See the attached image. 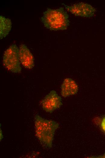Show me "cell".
<instances>
[{
    "label": "cell",
    "mask_w": 105,
    "mask_h": 158,
    "mask_svg": "<svg viewBox=\"0 0 105 158\" xmlns=\"http://www.w3.org/2000/svg\"><path fill=\"white\" fill-rule=\"evenodd\" d=\"M68 16L64 8H48L43 13L41 20L44 26L51 30L66 29L69 25Z\"/></svg>",
    "instance_id": "6da1fadb"
},
{
    "label": "cell",
    "mask_w": 105,
    "mask_h": 158,
    "mask_svg": "<svg viewBox=\"0 0 105 158\" xmlns=\"http://www.w3.org/2000/svg\"><path fill=\"white\" fill-rule=\"evenodd\" d=\"M36 134L40 142L50 148L55 132L59 125L56 122L43 118L39 115L35 117Z\"/></svg>",
    "instance_id": "7a4b0ae2"
},
{
    "label": "cell",
    "mask_w": 105,
    "mask_h": 158,
    "mask_svg": "<svg viewBox=\"0 0 105 158\" xmlns=\"http://www.w3.org/2000/svg\"><path fill=\"white\" fill-rule=\"evenodd\" d=\"M19 51L17 46L15 44H13L7 49L4 54V66L8 70L14 73H20L21 71Z\"/></svg>",
    "instance_id": "3957f363"
},
{
    "label": "cell",
    "mask_w": 105,
    "mask_h": 158,
    "mask_svg": "<svg viewBox=\"0 0 105 158\" xmlns=\"http://www.w3.org/2000/svg\"><path fill=\"white\" fill-rule=\"evenodd\" d=\"M42 104L43 109L50 113L59 108L62 104L61 97L54 90L51 91L46 96Z\"/></svg>",
    "instance_id": "277c9868"
},
{
    "label": "cell",
    "mask_w": 105,
    "mask_h": 158,
    "mask_svg": "<svg viewBox=\"0 0 105 158\" xmlns=\"http://www.w3.org/2000/svg\"><path fill=\"white\" fill-rule=\"evenodd\" d=\"M63 4L68 11L76 16L91 17L95 12V9L91 5L86 3H79L70 6Z\"/></svg>",
    "instance_id": "5b68a950"
},
{
    "label": "cell",
    "mask_w": 105,
    "mask_h": 158,
    "mask_svg": "<svg viewBox=\"0 0 105 158\" xmlns=\"http://www.w3.org/2000/svg\"><path fill=\"white\" fill-rule=\"evenodd\" d=\"M20 60L25 67L30 69L34 66V59L29 49L25 45L21 46L19 51Z\"/></svg>",
    "instance_id": "8992f818"
},
{
    "label": "cell",
    "mask_w": 105,
    "mask_h": 158,
    "mask_svg": "<svg viewBox=\"0 0 105 158\" xmlns=\"http://www.w3.org/2000/svg\"><path fill=\"white\" fill-rule=\"evenodd\" d=\"M78 90V86L75 81L71 78H67L62 84L61 93L63 96L66 97L76 94Z\"/></svg>",
    "instance_id": "52a82bcc"
},
{
    "label": "cell",
    "mask_w": 105,
    "mask_h": 158,
    "mask_svg": "<svg viewBox=\"0 0 105 158\" xmlns=\"http://www.w3.org/2000/svg\"><path fill=\"white\" fill-rule=\"evenodd\" d=\"M0 39L5 37L9 33L11 28V23L10 19L2 15L0 16Z\"/></svg>",
    "instance_id": "ba28073f"
},
{
    "label": "cell",
    "mask_w": 105,
    "mask_h": 158,
    "mask_svg": "<svg viewBox=\"0 0 105 158\" xmlns=\"http://www.w3.org/2000/svg\"><path fill=\"white\" fill-rule=\"evenodd\" d=\"M100 127L102 130L105 133V116L103 118L101 121Z\"/></svg>",
    "instance_id": "9c48e42d"
},
{
    "label": "cell",
    "mask_w": 105,
    "mask_h": 158,
    "mask_svg": "<svg viewBox=\"0 0 105 158\" xmlns=\"http://www.w3.org/2000/svg\"><path fill=\"white\" fill-rule=\"evenodd\" d=\"M3 138V136L2 135V131L0 129V140H1Z\"/></svg>",
    "instance_id": "30bf717a"
}]
</instances>
